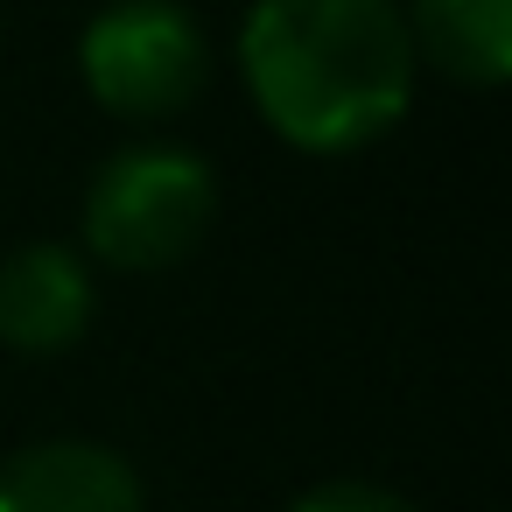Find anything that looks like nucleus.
Here are the masks:
<instances>
[{
	"mask_svg": "<svg viewBox=\"0 0 512 512\" xmlns=\"http://www.w3.org/2000/svg\"><path fill=\"white\" fill-rule=\"evenodd\" d=\"M414 64L463 92H498L512 78V0H407Z\"/></svg>",
	"mask_w": 512,
	"mask_h": 512,
	"instance_id": "nucleus-6",
	"label": "nucleus"
},
{
	"mask_svg": "<svg viewBox=\"0 0 512 512\" xmlns=\"http://www.w3.org/2000/svg\"><path fill=\"white\" fill-rule=\"evenodd\" d=\"M99 316L92 260L64 239H29L0 260V344L22 358L71 351Z\"/></svg>",
	"mask_w": 512,
	"mask_h": 512,
	"instance_id": "nucleus-4",
	"label": "nucleus"
},
{
	"mask_svg": "<svg viewBox=\"0 0 512 512\" xmlns=\"http://www.w3.org/2000/svg\"><path fill=\"white\" fill-rule=\"evenodd\" d=\"M288 512H421V505H407L400 491H386L372 477H330V484H309Z\"/></svg>",
	"mask_w": 512,
	"mask_h": 512,
	"instance_id": "nucleus-7",
	"label": "nucleus"
},
{
	"mask_svg": "<svg viewBox=\"0 0 512 512\" xmlns=\"http://www.w3.org/2000/svg\"><path fill=\"white\" fill-rule=\"evenodd\" d=\"M78 78L113 120H176L211 85V43L183 0H106L78 36Z\"/></svg>",
	"mask_w": 512,
	"mask_h": 512,
	"instance_id": "nucleus-3",
	"label": "nucleus"
},
{
	"mask_svg": "<svg viewBox=\"0 0 512 512\" xmlns=\"http://www.w3.org/2000/svg\"><path fill=\"white\" fill-rule=\"evenodd\" d=\"M414 71L400 0H253L239 22L246 99L302 155L386 141L414 106Z\"/></svg>",
	"mask_w": 512,
	"mask_h": 512,
	"instance_id": "nucleus-1",
	"label": "nucleus"
},
{
	"mask_svg": "<svg viewBox=\"0 0 512 512\" xmlns=\"http://www.w3.org/2000/svg\"><path fill=\"white\" fill-rule=\"evenodd\" d=\"M218 169L197 148L141 141L99 162L85 183V246L113 274H162L218 225Z\"/></svg>",
	"mask_w": 512,
	"mask_h": 512,
	"instance_id": "nucleus-2",
	"label": "nucleus"
},
{
	"mask_svg": "<svg viewBox=\"0 0 512 512\" xmlns=\"http://www.w3.org/2000/svg\"><path fill=\"white\" fill-rule=\"evenodd\" d=\"M0 512H148L141 470L92 435H43L0 456Z\"/></svg>",
	"mask_w": 512,
	"mask_h": 512,
	"instance_id": "nucleus-5",
	"label": "nucleus"
}]
</instances>
